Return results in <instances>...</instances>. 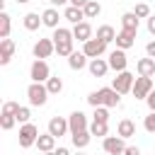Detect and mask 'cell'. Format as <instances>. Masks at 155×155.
Instances as JSON below:
<instances>
[{
	"label": "cell",
	"instance_id": "obj_18",
	"mask_svg": "<svg viewBox=\"0 0 155 155\" xmlns=\"http://www.w3.org/2000/svg\"><path fill=\"white\" fill-rule=\"evenodd\" d=\"M87 53L85 51H73L70 56H68V68L70 70H82V68H87Z\"/></svg>",
	"mask_w": 155,
	"mask_h": 155
},
{
	"label": "cell",
	"instance_id": "obj_37",
	"mask_svg": "<svg viewBox=\"0 0 155 155\" xmlns=\"http://www.w3.org/2000/svg\"><path fill=\"white\" fill-rule=\"evenodd\" d=\"M143 128H145L148 133H155V111H150V114L145 116V121H143Z\"/></svg>",
	"mask_w": 155,
	"mask_h": 155
},
{
	"label": "cell",
	"instance_id": "obj_6",
	"mask_svg": "<svg viewBox=\"0 0 155 155\" xmlns=\"http://www.w3.org/2000/svg\"><path fill=\"white\" fill-rule=\"evenodd\" d=\"M150 90H153V78H150V75H138L136 82H133L131 94H133L136 99H145V97L150 94Z\"/></svg>",
	"mask_w": 155,
	"mask_h": 155
},
{
	"label": "cell",
	"instance_id": "obj_40",
	"mask_svg": "<svg viewBox=\"0 0 155 155\" xmlns=\"http://www.w3.org/2000/svg\"><path fill=\"white\" fill-rule=\"evenodd\" d=\"M148 34H150V36H155V15H150V17H148Z\"/></svg>",
	"mask_w": 155,
	"mask_h": 155
},
{
	"label": "cell",
	"instance_id": "obj_34",
	"mask_svg": "<svg viewBox=\"0 0 155 155\" xmlns=\"http://www.w3.org/2000/svg\"><path fill=\"white\" fill-rule=\"evenodd\" d=\"M92 119H94V121H109V107H104V104L94 107V114H92Z\"/></svg>",
	"mask_w": 155,
	"mask_h": 155
},
{
	"label": "cell",
	"instance_id": "obj_39",
	"mask_svg": "<svg viewBox=\"0 0 155 155\" xmlns=\"http://www.w3.org/2000/svg\"><path fill=\"white\" fill-rule=\"evenodd\" d=\"M145 104H148V109H150V111H155V87H153V90H150V94L145 97Z\"/></svg>",
	"mask_w": 155,
	"mask_h": 155
},
{
	"label": "cell",
	"instance_id": "obj_23",
	"mask_svg": "<svg viewBox=\"0 0 155 155\" xmlns=\"http://www.w3.org/2000/svg\"><path fill=\"white\" fill-rule=\"evenodd\" d=\"M138 24H140V17H138L136 12H124V15H121V29L138 31Z\"/></svg>",
	"mask_w": 155,
	"mask_h": 155
},
{
	"label": "cell",
	"instance_id": "obj_28",
	"mask_svg": "<svg viewBox=\"0 0 155 155\" xmlns=\"http://www.w3.org/2000/svg\"><path fill=\"white\" fill-rule=\"evenodd\" d=\"M90 131H92V136H99V138H104V136H109V121H94V119H92V126H90Z\"/></svg>",
	"mask_w": 155,
	"mask_h": 155
},
{
	"label": "cell",
	"instance_id": "obj_14",
	"mask_svg": "<svg viewBox=\"0 0 155 155\" xmlns=\"http://www.w3.org/2000/svg\"><path fill=\"white\" fill-rule=\"evenodd\" d=\"M36 150L39 153H53L56 150V136L53 133H39V138H36Z\"/></svg>",
	"mask_w": 155,
	"mask_h": 155
},
{
	"label": "cell",
	"instance_id": "obj_26",
	"mask_svg": "<svg viewBox=\"0 0 155 155\" xmlns=\"http://www.w3.org/2000/svg\"><path fill=\"white\" fill-rule=\"evenodd\" d=\"M10 29H12V17L5 10H0V39L10 36Z\"/></svg>",
	"mask_w": 155,
	"mask_h": 155
},
{
	"label": "cell",
	"instance_id": "obj_35",
	"mask_svg": "<svg viewBox=\"0 0 155 155\" xmlns=\"http://www.w3.org/2000/svg\"><path fill=\"white\" fill-rule=\"evenodd\" d=\"M133 12H136V15L140 17V19H148V17L153 15V12H150V5H148V2H138V5L133 7Z\"/></svg>",
	"mask_w": 155,
	"mask_h": 155
},
{
	"label": "cell",
	"instance_id": "obj_36",
	"mask_svg": "<svg viewBox=\"0 0 155 155\" xmlns=\"http://www.w3.org/2000/svg\"><path fill=\"white\" fill-rule=\"evenodd\" d=\"M15 116H17V124H27V121L31 119V109H29V107H19Z\"/></svg>",
	"mask_w": 155,
	"mask_h": 155
},
{
	"label": "cell",
	"instance_id": "obj_45",
	"mask_svg": "<svg viewBox=\"0 0 155 155\" xmlns=\"http://www.w3.org/2000/svg\"><path fill=\"white\" fill-rule=\"evenodd\" d=\"M27 2H31V0H17V5H27Z\"/></svg>",
	"mask_w": 155,
	"mask_h": 155
},
{
	"label": "cell",
	"instance_id": "obj_31",
	"mask_svg": "<svg viewBox=\"0 0 155 155\" xmlns=\"http://www.w3.org/2000/svg\"><path fill=\"white\" fill-rule=\"evenodd\" d=\"M51 39H53V41H68V39H75V36H73V29H65V27H56Z\"/></svg>",
	"mask_w": 155,
	"mask_h": 155
},
{
	"label": "cell",
	"instance_id": "obj_41",
	"mask_svg": "<svg viewBox=\"0 0 155 155\" xmlns=\"http://www.w3.org/2000/svg\"><path fill=\"white\" fill-rule=\"evenodd\" d=\"M145 53H148L150 58H155V41H148V44H145Z\"/></svg>",
	"mask_w": 155,
	"mask_h": 155
},
{
	"label": "cell",
	"instance_id": "obj_7",
	"mask_svg": "<svg viewBox=\"0 0 155 155\" xmlns=\"http://www.w3.org/2000/svg\"><path fill=\"white\" fill-rule=\"evenodd\" d=\"M82 51L87 53V58H97L107 51V41H102L99 36H92V39L82 41Z\"/></svg>",
	"mask_w": 155,
	"mask_h": 155
},
{
	"label": "cell",
	"instance_id": "obj_33",
	"mask_svg": "<svg viewBox=\"0 0 155 155\" xmlns=\"http://www.w3.org/2000/svg\"><path fill=\"white\" fill-rule=\"evenodd\" d=\"M15 124H17V116H15V114H7V111L0 114V128H2V131H10Z\"/></svg>",
	"mask_w": 155,
	"mask_h": 155
},
{
	"label": "cell",
	"instance_id": "obj_15",
	"mask_svg": "<svg viewBox=\"0 0 155 155\" xmlns=\"http://www.w3.org/2000/svg\"><path fill=\"white\" fill-rule=\"evenodd\" d=\"M136 34H138V31L121 29V31H116V39H114V41H116V46H119V48H126V51H128V48L136 44Z\"/></svg>",
	"mask_w": 155,
	"mask_h": 155
},
{
	"label": "cell",
	"instance_id": "obj_29",
	"mask_svg": "<svg viewBox=\"0 0 155 155\" xmlns=\"http://www.w3.org/2000/svg\"><path fill=\"white\" fill-rule=\"evenodd\" d=\"M82 10H85V17H87V19H94V17H99L102 5H99L97 0H87V5H85Z\"/></svg>",
	"mask_w": 155,
	"mask_h": 155
},
{
	"label": "cell",
	"instance_id": "obj_20",
	"mask_svg": "<svg viewBox=\"0 0 155 155\" xmlns=\"http://www.w3.org/2000/svg\"><path fill=\"white\" fill-rule=\"evenodd\" d=\"M41 19H44V27H48V29H56L58 27V19H61V12H58V7H48V10H44L41 12Z\"/></svg>",
	"mask_w": 155,
	"mask_h": 155
},
{
	"label": "cell",
	"instance_id": "obj_38",
	"mask_svg": "<svg viewBox=\"0 0 155 155\" xmlns=\"http://www.w3.org/2000/svg\"><path fill=\"white\" fill-rule=\"evenodd\" d=\"M17 109H19L17 102H5L2 104V111H7V114H17Z\"/></svg>",
	"mask_w": 155,
	"mask_h": 155
},
{
	"label": "cell",
	"instance_id": "obj_10",
	"mask_svg": "<svg viewBox=\"0 0 155 155\" xmlns=\"http://www.w3.org/2000/svg\"><path fill=\"white\" fill-rule=\"evenodd\" d=\"M87 70H90V75H92V78H104V75H107L111 68H109V61H107V58L97 56V58H90Z\"/></svg>",
	"mask_w": 155,
	"mask_h": 155
},
{
	"label": "cell",
	"instance_id": "obj_19",
	"mask_svg": "<svg viewBox=\"0 0 155 155\" xmlns=\"http://www.w3.org/2000/svg\"><path fill=\"white\" fill-rule=\"evenodd\" d=\"M63 19L78 24V22H82V19H87V17H85V10H82V7H78V5H68V7L63 10Z\"/></svg>",
	"mask_w": 155,
	"mask_h": 155
},
{
	"label": "cell",
	"instance_id": "obj_2",
	"mask_svg": "<svg viewBox=\"0 0 155 155\" xmlns=\"http://www.w3.org/2000/svg\"><path fill=\"white\" fill-rule=\"evenodd\" d=\"M133 82H136V75H133V73H128V70H119L116 78L111 80V87H114L116 92H121V94H128V92L133 90Z\"/></svg>",
	"mask_w": 155,
	"mask_h": 155
},
{
	"label": "cell",
	"instance_id": "obj_13",
	"mask_svg": "<svg viewBox=\"0 0 155 155\" xmlns=\"http://www.w3.org/2000/svg\"><path fill=\"white\" fill-rule=\"evenodd\" d=\"M68 124H70V133H78V131L90 128V126H87V116H85L80 109H75V111L68 116Z\"/></svg>",
	"mask_w": 155,
	"mask_h": 155
},
{
	"label": "cell",
	"instance_id": "obj_27",
	"mask_svg": "<svg viewBox=\"0 0 155 155\" xmlns=\"http://www.w3.org/2000/svg\"><path fill=\"white\" fill-rule=\"evenodd\" d=\"M97 36H99L102 41L111 44V41L116 39V31H114V27H111V24H102V27H97Z\"/></svg>",
	"mask_w": 155,
	"mask_h": 155
},
{
	"label": "cell",
	"instance_id": "obj_25",
	"mask_svg": "<svg viewBox=\"0 0 155 155\" xmlns=\"http://www.w3.org/2000/svg\"><path fill=\"white\" fill-rule=\"evenodd\" d=\"M116 133L124 136V138H131V136H136V124L131 119H121L119 126H116Z\"/></svg>",
	"mask_w": 155,
	"mask_h": 155
},
{
	"label": "cell",
	"instance_id": "obj_4",
	"mask_svg": "<svg viewBox=\"0 0 155 155\" xmlns=\"http://www.w3.org/2000/svg\"><path fill=\"white\" fill-rule=\"evenodd\" d=\"M36 138H39V128H36L31 121H27V124L19 126V148H31V145H36Z\"/></svg>",
	"mask_w": 155,
	"mask_h": 155
},
{
	"label": "cell",
	"instance_id": "obj_1",
	"mask_svg": "<svg viewBox=\"0 0 155 155\" xmlns=\"http://www.w3.org/2000/svg\"><path fill=\"white\" fill-rule=\"evenodd\" d=\"M48 87H46V82H34L31 80V85L27 87V99H29V104L31 107H44L46 102H48Z\"/></svg>",
	"mask_w": 155,
	"mask_h": 155
},
{
	"label": "cell",
	"instance_id": "obj_3",
	"mask_svg": "<svg viewBox=\"0 0 155 155\" xmlns=\"http://www.w3.org/2000/svg\"><path fill=\"white\" fill-rule=\"evenodd\" d=\"M29 78H31L34 82H46V80L51 78V68H48L46 58H34V63H31V68H29Z\"/></svg>",
	"mask_w": 155,
	"mask_h": 155
},
{
	"label": "cell",
	"instance_id": "obj_42",
	"mask_svg": "<svg viewBox=\"0 0 155 155\" xmlns=\"http://www.w3.org/2000/svg\"><path fill=\"white\" fill-rule=\"evenodd\" d=\"M124 153H126V155H138L140 150H138L136 145H126V150H124Z\"/></svg>",
	"mask_w": 155,
	"mask_h": 155
},
{
	"label": "cell",
	"instance_id": "obj_21",
	"mask_svg": "<svg viewBox=\"0 0 155 155\" xmlns=\"http://www.w3.org/2000/svg\"><path fill=\"white\" fill-rule=\"evenodd\" d=\"M70 138H73V145H75L78 150H82V148L90 145V140H92V131L85 128V131H78V133H70Z\"/></svg>",
	"mask_w": 155,
	"mask_h": 155
},
{
	"label": "cell",
	"instance_id": "obj_8",
	"mask_svg": "<svg viewBox=\"0 0 155 155\" xmlns=\"http://www.w3.org/2000/svg\"><path fill=\"white\" fill-rule=\"evenodd\" d=\"M97 94H99V104H104L109 109L121 104V92H116L114 87H102V90H97Z\"/></svg>",
	"mask_w": 155,
	"mask_h": 155
},
{
	"label": "cell",
	"instance_id": "obj_11",
	"mask_svg": "<svg viewBox=\"0 0 155 155\" xmlns=\"http://www.w3.org/2000/svg\"><path fill=\"white\" fill-rule=\"evenodd\" d=\"M107 61H109V68H111V70H116V73H119V70H126V65H128L126 48H119V46H116V51H111Z\"/></svg>",
	"mask_w": 155,
	"mask_h": 155
},
{
	"label": "cell",
	"instance_id": "obj_12",
	"mask_svg": "<svg viewBox=\"0 0 155 155\" xmlns=\"http://www.w3.org/2000/svg\"><path fill=\"white\" fill-rule=\"evenodd\" d=\"M48 133H53L56 138L70 133V124H68V119H63V116H51V119H48Z\"/></svg>",
	"mask_w": 155,
	"mask_h": 155
},
{
	"label": "cell",
	"instance_id": "obj_30",
	"mask_svg": "<svg viewBox=\"0 0 155 155\" xmlns=\"http://www.w3.org/2000/svg\"><path fill=\"white\" fill-rule=\"evenodd\" d=\"M73 41L75 39H68V41H56V53L58 56H63V58H68L75 48H73Z\"/></svg>",
	"mask_w": 155,
	"mask_h": 155
},
{
	"label": "cell",
	"instance_id": "obj_24",
	"mask_svg": "<svg viewBox=\"0 0 155 155\" xmlns=\"http://www.w3.org/2000/svg\"><path fill=\"white\" fill-rule=\"evenodd\" d=\"M22 24H24V29H27V31H36V29L44 24V19H41L36 12H27V15H24V19H22Z\"/></svg>",
	"mask_w": 155,
	"mask_h": 155
},
{
	"label": "cell",
	"instance_id": "obj_16",
	"mask_svg": "<svg viewBox=\"0 0 155 155\" xmlns=\"http://www.w3.org/2000/svg\"><path fill=\"white\" fill-rule=\"evenodd\" d=\"M12 53H15V41L10 36L0 39V65H7L12 61Z\"/></svg>",
	"mask_w": 155,
	"mask_h": 155
},
{
	"label": "cell",
	"instance_id": "obj_5",
	"mask_svg": "<svg viewBox=\"0 0 155 155\" xmlns=\"http://www.w3.org/2000/svg\"><path fill=\"white\" fill-rule=\"evenodd\" d=\"M102 148H104V153H109V155H121L124 150H126V138L124 136H104V140H102Z\"/></svg>",
	"mask_w": 155,
	"mask_h": 155
},
{
	"label": "cell",
	"instance_id": "obj_44",
	"mask_svg": "<svg viewBox=\"0 0 155 155\" xmlns=\"http://www.w3.org/2000/svg\"><path fill=\"white\" fill-rule=\"evenodd\" d=\"M70 5H78V7H85L87 0H70Z\"/></svg>",
	"mask_w": 155,
	"mask_h": 155
},
{
	"label": "cell",
	"instance_id": "obj_22",
	"mask_svg": "<svg viewBox=\"0 0 155 155\" xmlns=\"http://www.w3.org/2000/svg\"><path fill=\"white\" fill-rule=\"evenodd\" d=\"M136 70H138V75H155V58H150V56H145V58H140L138 63H136Z\"/></svg>",
	"mask_w": 155,
	"mask_h": 155
},
{
	"label": "cell",
	"instance_id": "obj_9",
	"mask_svg": "<svg viewBox=\"0 0 155 155\" xmlns=\"http://www.w3.org/2000/svg\"><path fill=\"white\" fill-rule=\"evenodd\" d=\"M31 53H34V58H48L51 53H56V41L53 39H39L34 44Z\"/></svg>",
	"mask_w": 155,
	"mask_h": 155
},
{
	"label": "cell",
	"instance_id": "obj_32",
	"mask_svg": "<svg viewBox=\"0 0 155 155\" xmlns=\"http://www.w3.org/2000/svg\"><path fill=\"white\" fill-rule=\"evenodd\" d=\"M46 87H48V92H51V94H61V92H63V80H61L58 75H56V78L51 75V78L46 80Z\"/></svg>",
	"mask_w": 155,
	"mask_h": 155
},
{
	"label": "cell",
	"instance_id": "obj_17",
	"mask_svg": "<svg viewBox=\"0 0 155 155\" xmlns=\"http://www.w3.org/2000/svg\"><path fill=\"white\" fill-rule=\"evenodd\" d=\"M73 36H75L78 41H87V39H92V24H90L87 19L73 24Z\"/></svg>",
	"mask_w": 155,
	"mask_h": 155
},
{
	"label": "cell",
	"instance_id": "obj_43",
	"mask_svg": "<svg viewBox=\"0 0 155 155\" xmlns=\"http://www.w3.org/2000/svg\"><path fill=\"white\" fill-rule=\"evenodd\" d=\"M48 2H51L53 7H63V5H68L70 0H48Z\"/></svg>",
	"mask_w": 155,
	"mask_h": 155
}]
</instances>
